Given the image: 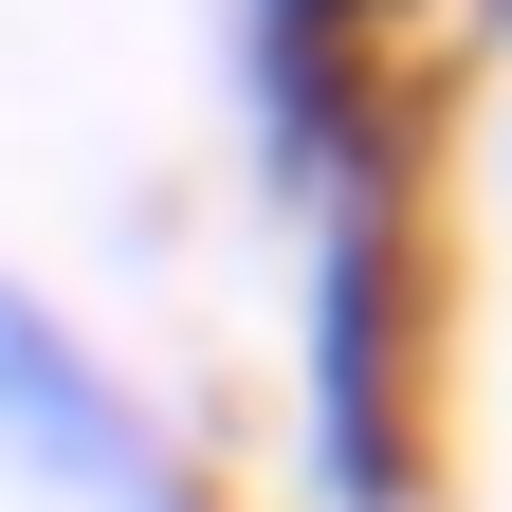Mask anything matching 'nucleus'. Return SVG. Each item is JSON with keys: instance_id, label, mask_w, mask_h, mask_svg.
Here are the masks:
<instances>
[{"instance_id": "7ed1b4c3", "label": "nucleus", "mask_w": 512, "mask_h": 512, "mask_svg": "<svg viewBox=\"0 0 512 512\" xmlns=\"http://www.w3.org/2000/svg\"><path fill=\"white\" fill-rule=\"evenodd\" d=\"M165 458H183V403H165L55 275L0 256V476L55 494V512H128Z\"/></svg>"}, {"instance_id": "f03ea898", "label": "nucleus", "mask_w": 512, "mask_h": 512, "mask_svg": "<svg viewBox=\"0 0 512 512\" xmlns=\"http://www.w3.org/2000/svg\"><path fill=\"white\" fill-rule=\"evenodd\" d=\"M220 74H238V165L275 220L439 202L458 55L421 37V0H220Z\"/></svg>"}, {"instance_id": "f257e3e1", "label": "nucleus", "mask_w": 512, "mask_h": 512, "mask_svg": "<svg viewBox=\"0 0 512 512\" xmlns=\"http://www.w3.org/2000/svg\"><path fill=\"white\" fill-rule=\"evenodd\" d=\"M458 275L439 202L293 220V366H275V494L293 512H458Z\"/></svg>"}]
</instances>
